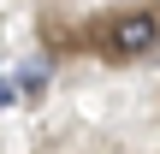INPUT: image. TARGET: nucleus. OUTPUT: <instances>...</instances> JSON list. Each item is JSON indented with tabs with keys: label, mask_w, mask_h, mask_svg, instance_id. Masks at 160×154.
<instances>
[{
	"label": "nucleus",
	"mask_w": 160,
	"mask_h": 154,
	"mask_svg": "<svg viewBox=\"0 0 160 154\" xmlns=\"http://www.w3.org/2000/svg\"><path fill=\"white\" fill-rule=\"evenodd\" d=\"M154 47H160V18L154 12H125V18L107 24V53L142 59V53H154Z\"/></svg>",
	"instance_id": "1"
},
{
	"label": "nucleus",
	"mask_w": 160,
	"mask_h": 154,
	"mask_svg": "<svg viewBox=\"0 0 160 154\" xmlns=\"http://www.w3.org/2000/svg\"><path fill=\"white\" fill-rule=\"evenodd\" d=\"M42 77H48V71H42V65H24V71H18V83H12V89H24V95H42Z\"/></svg>",
	"instance_id": "2"
},
{
	"label": "nucleus",
	"mask_w": 160,
	"mask_h": 154,
	"mask_svg": "<svg viewBox=\"0 0 160 154\" xmlns=\"http://www.w3.org/2000/svg\"><path fill=\"white\" fill-rule=\"evenodd\" d=\"M12 101H18V89H12V83L0 77V107H12Z\"/></svg>",
	"instance_id": "3"
}]
</instances>
